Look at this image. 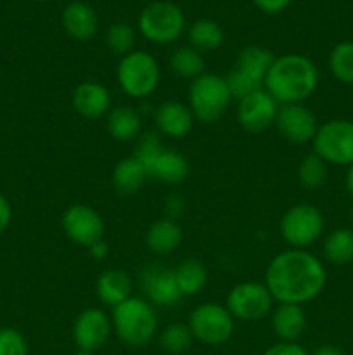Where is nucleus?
I'll return each mask as SVG.
<instances>
[{
	"instance_id": "30",
	"label": "nucleus",
	"mask_w": 353,
	"mask_h": 355,
	"mask_svg": "<svg viewBox=\"0 0 353 355\" xmlns=\"http://www.w3.org/2000/svg\"><path fill=\"white\" fill-rule=\"evenodd\" d=\"M298 182H300L301 187L310 191H317L320 187L325 186L329 179V165L317 156L315 153H310V155L305 156L300 162L296 170Z\"/></svg>"
},
{
	"instance_id": "16",
	"label": "nucleus",
	"mask_w": 353,
	"mask_h": 355,
	"mask_svg": "<svg viewBox=\"0 0 353 355\" xmlns=\"http://www.w3.org/2000/svg\"><path fill=\"white\" fill-rule=\"evenodd\" d=\"M279 106L280 104L265 89L256 90L237 101L239 125L251 134H262L275 125Z\"/></svg>"
},
{
	"instance_id": "28",
	"label": "nucleus",
	"mask_w": 353,
	"mask_h": 355,
	"mask_svg": "<svg viewBox=\"0 0 353 355\" xmlns=\"http://www.w3.org/2000/svg\"><path fill=\"white\" fill-rule=\"evenodd\" d=\"M187 38H189L190 47L197 49L199 52H210L224 45L225 33L217 21L203 17L190 24Z\"/></svg>"
},
{
	"instance_id": "20",
	"label": "nucleus",
	"mask_w": 353,
	"mask_h": 355,
	"mask_svg": "<svg viewBox=\"0 0 353 355\" xmlns=\"http://www.w3.org/2000/svg\"><path fill=\"white\" fill-rule=\"evenodd\" d=\"M183 239L182 225L172 218H158L147 227L144 234V245L151 253L159 257L170 255L180 246Z\"/></svg>"
},
{
	"instance_id": "19",
	"label": "nucleus",
	"mask_w": 353,
	"mask_h": 355,
	"mask_svg": "<svg viewBox=\"0 0 353 355\" xmlns=\"http://www.w3.org/2000/svg\"><path fill=\"white\" fill-rule=\"evenodd\" d=\"M61 26L69 38L76 42H89L99 30V16L87 2H69L61 12Z\"/></svg>"
},
{
	"instance_id": "24",
	"label": "nucleus",
	"mask_w": 353,
	"mask_h": 355,
	"mask_svg": "<svg viewBox=\"0 0 353 355\" xmlns=\"http://www.w3.org/2000/svg\"><path fill=\"white\" fill-rule=\"evenodd\" d=\"M273 59H275V55L270 49L262 47V45H246L239 51L234 69H237L241 75H244L251 82L263 87V82H265V76L269 73L270 66H272Z\"/></svg>"
},
{
	"instance_id": "39",
	"label": "nucleus",
	"mask_w": 353,
	"mask_h": 355,
	"mask_svg": "<svg viewBox=\"0 0 353 355\" xmlns=\"http://www.w3.org/2000/svg\"><path fill=\"white\" fill-rule=\"evenodd\" d=\"M89 255L96 260H104L107 255H109V245L106 243V239H100V241L93 243L92 246L87 248Z\"/></svg>"
},
{
	"instance_id": "6",
	"label": "nucleus",
	"mask_w": 353,
	"mask_h": 355,
	"mask_svg": "<svg viewBox=\"0 0 353 355\" xmlns=\"http://www.w3.org/2000/svg\"><path fill=\"white\" fill-rule=\"evenodd\" d=\"M161 80L159 62L152 54L135 49L120 58L116 66V82L132 99H145L156 92Z\"/></svg>"
},
{
	"instance_id": "31",
	"label": "nucleus",
	"mask_w": 353,
	"mask_h": 355,
	"mask_svg": "<svg viewBox=\"0 0 353 355\" xmlns=\"http://www.w3.org/2000/svg\"><path fill=\"white\" fill-rule=\"evenodd\" d=\"M329 69L343 85H353V42H339L329 54Z\"/></svg>"
},
{
	"instance_id": "18",
	"label": "nucleus",
	"mask_w": 353,
	"mask_h": 355,
	"mask_svg": "<svg viewBox=\"0 0 353 355\" xmlns=\"http://www.w3.org/2000/svg\"><path fill=\"white\" fill-rule=\"evenodd\" d=\"M192 111L187 104L180 101H165L154 111V123L158 134L166 135L170 139H183L194 128Z\"/></svg>"
},
{
	"instance_id": "33",
	"label": "nucleus",
	"mask_w": 353,
	"mask_h": 355,
	"mask_svg": "<svg viewBox=\"0 0 353 355\" xmlns=\"http://www.w3.org/2000/svg\"><path fill=\"white\" fill-rule=\"evenodd\" d=\"M135 42H137V35L132 24L125 23V21H118L107 28L106 33V44L113 54L123 55L130 54L135 51Z\"/></svg>"
},
{
	"instance_id": "15",
	"label": "nucleus",
	"mask_w": 353,
	"mask_h": 355,
	"mask_svg": "<svg viewBox=\"0 0 353 355\" xmlns=\"http://www.w3.org/2000/svg\"><path fill=\"white\" fill-rule=\"evenodd\" d=\"M275 128L287 142L294 146L311 144L318 130V121L310 107L300 104H280Z\"/></svg>"
},
{
	"instance_id": "4",
	"label": "nucleus",
	"mask_w": 353,
	"mask_h": 355,
	"mask_svg": "<svg viewBox=\"0 0 353 355\" xmlns=\"http://www.w3.org/2000/svg\"><path fill=\"white\" fill-rule=\"evenodd\" d=\"M111 322L118 340L134 349L149 345L158 333V315L154 305L141 297H130L114 307Z\"/></svg>"
},
{
	"instance_id": "12",
	"label": "nucleus",
	"mask_w": 353,
	"mask_h": 355,
	"mask_svg": "<svg viewBox=\"0 0 353 355\" xmlns=\"http://www.w3.org/2000/svg\"><path fill=\"white\" fill-rule=\"evenodd\" d=\"M61 227L69 241L83 248H89L93 243L104 239V234H106L102 215L90 205L83 203L71 205L62 214Z\"/></svg>"
},
{
	"instance_id": "26",
	"label": "nucleus",
	"mask_w": 353,
	"mask_h": 355,
	"mask_svg": "<svg viewBox=\"0 0 353 355\" xmlns=\"http://www.w3.org/2000/svg\"><path fill=\"white\" fill-rule=\"evenodd\" d=\"M325 262L331 266H348L353 262V231L338 227L329 232L322 245Z\"/></svg>"
},
{
	"instance_id": "21",
	"label": "nucleus",
	"mask_w": 353,
	"mask_h": 355,
	"mask_svg": "<svg viewBox=\"0 0 353 355\" xmlns=\"http://www.w3.org/2000/svg\"><path fill=\"white\" fill-rule=\"evenodd\" d=\"M270 321L279 342H298L307 329V314L301 305L277 304L270 312Z\"/></svg>"
},
{
	"instance_id": "2",
	"label": "nucleus",
	"mask_w": 353,
	"mask_h": 355,
	"mask_svg": "<svg viewBox=\"0 0 353 355\" xmlns=\"http://www.w3.org/2000/svg\"><path fill=\"white\" fill-rule=\"evenodd\" d=\"M318 68L303 54L275 55L263 89L279 104H300L310 99L318 87Z\"/></svg>"
},
{
	"instance_id": "29",
	"label": "nucleus",
	"mask_w": 353,
	"mask_h": 355,
	"mask_svg": "<svg viewBox=\"0 0 353 355\" xmlns=\"http://www.w3.org/2000/svg\"><path fill=\"white\" fill-rule=\"evenodd\" d=\"M170 68L176 76L185 80H196L203 73H206V62H204L203 52L190 45H182L176 47L170 55Z\"/></svg>"
},
{
	"instance_id": "13",
	"label": "nucleus",
	"mask_w": 353,
	"mask_h": 355,
	"mask_svg": "<svg viewBox=\"0 0 353 355\" xmlns=\"http://www.w3.org/2000/svg\"><path fill=\"white\" fill-rule=\"evenodd\" d=\"M71 335L76 349L96 354L109 342L113 335L111 315H107L102 309H85L76 315Z\"/></svg>"
},
{
	"instance_id": "43",
	"label": "nucleus",
	"mask_w": 353,
	"mask_h": 355,
	"mask_svg": "<svg viewBox=\"0 0 353 355\" xmlns=\"http://www.w3.org/2000/svg\"><path fill=\"white\" fill-rule=\"evenodd\" d=\"M37 2H48V0H37Z\"/></svg>"
},
{
	"instance_id": "10",
	"label": "nucleus",
	"mask_w": 353,
	"mask_h": 355,
	"mask_svg": "<svg viewBox=\"0 0 353 355\" xmlns=\"http://www.w3.org/2000/svg\"><path fill=\"white\" fill-rule=\"evenodd\" d=\"M190 333L194 340L210 347H218L227 343L232 338L235 329V319L225 305L215 302L197 305L189 314Z\"/></svg>"
},
{
	"instance_id": "11",
	"label": "nucleus",
	"mask_w": 353,
	"mask_h": 355,
	"mask_svg": "<svg viewBox=\"0 0 353 355\" xmlns=\"http://www.w3.org/2000/svg\"><path fill=\"white\" fill-rule=\"evenodd\" d=\"M273 297L265 283L258 281H242L230 288L225 298V307L235 321L255 322L266 318L272 312Z\"/></svg>"
},
{
	"instance_id": "42",
	"label": "nucleus",
	"mask_w": 353,
	"mask_h": 355,
	"mask_svg": "<svg viewBox=\"0 0 353 355\" xmlns=\"http://www.w3.org/2000/svg\"><path fill=\"white\" fill-rule=\"evenodd\" d=\"M73 355H96L93 352H87V350H76Z\"/></svg>"
},
{
	"instance_id": "32",
	"label": "nucleus",
	"mask_w": 353,
	"mask_h": 355,
	"mask_svg": "<svg viewBox=\"0 0 353 355\" xmlns=\"http://www.w3.org/2000/svg\"><path fill=\"white\" fill-rule=\"evenodd\" d=\"M194 336L187 322H172L159 333V345L165 352L180 355L190 349Z\"/></svg>"
},
{
	"instance_id": "3",
	"label": "nucleus",
	"mask_w": 353,
	"mask_h": 355,
	"mask_svg": "<svg viewBox=\"0 0 353 355\" xmlns=\"http://www.w3.org/2000/svg\"><path fill=\"white\" fill-rule=\"evenodd\" d=\"M134 156L144 165L149 179L165 186H179L185 182L190 173L185 156L175 149L166 148L156 132H149L138 139Z\"/></svg>"
},
{
	"instance_id": "22",
	"label": "nucleus",
	"mask_w": 353,
	"mask_h": 355,
	"mask_svg": "<svg viewBox=\"0 0 353 355\" xmlns=\"http://www.w3.org/2000/svg\"><path fill=\"white\" fill-rule=\"evenodd\" d=\"M134 290V281L127 270L121 269H106L97 277L96 291L99 300L107 307L114 309L125 300H128Z\"/></svg>"
},
{
	"instance_id": "25",
	"label": "nucleus",
	"mask_w": 353,
	"mask_h": 355,
	"mask_svg": "<svg viewBox=\"0 0 353 355\" xmlns=\"http://www.w3.org/2000/svg\"><path fill=\"white\" fill-rule=\"evenodd\" d=\"M106 128L114 141L132 142L141 135L142 116L134 106H116L107 113Z\"/></svg>"
},
{
	"instance_id": "37",
	"label": "nucleus",
	"mask_w": 353,
	"mask_h": 355,
	"mask_svg": "<svg viewBox=\"0 0 353 355\" xmlns=\"http://www.w3.org/2000/svg\"><path fill=\"white\" fill-rule=\"evenodd\" d=\"M293 0H253L256 7L265 14H279L291 6Z\"/></svg>"
},
{
	"instance_id": "17",
	"label": "nucleus",
	"mask_w": 353,
	"mask_h": 355,
	"mask_svg": "<svg viewBox=\"0 0 353 355\" xmlns=\"http://www.w3.org/2000/svg\"><path fill=\"white\" fill-rule=\"evenodd\" d=\"M71 104L76 114L82 118L100 120L113 110V97L104 83L97 80H83L73 90Z\"/></svg>"
},
{
	"instance_id": "34",
	"label": "nucleus",
	"mask_w": 353,
	"mask_h": 355,
	"mask_svg": "<svg viewBox=\"0 0 353 355\" xmlns=\"http://www.w3.org/2000/svg\"><path fill=\"white\" fill-rule=\"evenodd\" d=\"M0 355H28V342L16 328H0Z\"/></svg>"
},
{
	"instance_id": "8",
	"label": "nucleus",
	"mask_w": 353,
	"mask_h": 355,
	"mask_svg": "<svg viewBox=\"0 0 353 355\" xmlns=\"http://www.w3.org/2000/svg\"><path fill=\"white\" fill-rule=\"evenodd\" d=\"M280 238L296 250L314 245L324 232V215L315 205L298 203L287 208L279 222Z\"/></svg>"
},
{
	"instance_id": "36",
	"label": "nucleus",
	"mask_w": 353,
	"mask_h": 355,
	"mask_svg": "<svg viewBox=\"0 0 353 355\" xmlns=\"http://www.w3.org/2000/svg\"><path fill=\"white\" fill-rule=\"evenodd\" d=\"M263 355H310L298 342H279L269 347Z\"/></svg>"
},
{
	"instance_id": "27",
	"label": "nucleus",
	"mask_w": 353,
	"mask_h": 355,
	"mask_svg": "<svg viewBox=\"0 0 353 355\" xmlns=\"http://www.w3.org/2000/svg\"><path fill=\"white\" fill-rule=\"evenodd\" d=\"M176 284L182 297H194L201 293L208 283V270L197 259H185L173 269Z\"/></svg>"
},
{
	"instance_id": "9",
	"label": "nucleus",
	"mask_w": 353,
	"mask_h": 355,
	"mask_svg": "<svg viewBox=\"0 0 353 355\" xmlns=\"http://www.w3.org/2000/svg\"><path fill=\"white\" fill-rule=\"evenodd\" d=\"M311 148L327 165H353V121L334 118L318 125Z\"/></svg>"
},
{
	"instance_id": "7",
	"label": "nucleus",
	"mask_w": 353,
	"mask_h": 355,
	"mask_svg": "<svg viewBox=\"0 0 353 355\" xmlns=\"http://www.w3.org/2000/svg\"><path fill=\"white\" fill-rule=\"evenodd\" d=\"M138 31L145 40L156 45H168L179 40L185 31V14L170 0H154L138 14Z\"/></svg>"
},
{
	"instance_id": "1",
	"label": "nucleus",
	"mask_w": 353,
	"mask_h": 355,
	"mask_svg": "<svg viewBox=\"0 0 353 355\" xmlns=\"http://www.w3.org/2000/svg\"><path fill=\"white\" fill-rule=\"evenodd\" d=\"M275 304H294L303 307L324 291L327 272L318 257L308 250L289 248L269 262L265 281Z\"/></svg>"
},
{
	"instance_id": "41",
	"label": "nucleus",
	"mask_w": 353,
	"mask_h": 355,
	"mask_svg": "<svg viewBox=\"0 0 353 355\" xmlns=\"http://www.w3.org/2000/svg\"><path fill=\"white\" fill-rule=\"evenodd\" d=\"M346 189L353 196V165H350L348 172H346Z\"/></svg>"
},
{
	"instance_id": "14",
	"label": "nucleus",
	"mask_w": 353,
	"mask_h": 355,
	"mask_svg": "<svg viewBox=\"0 0 353 355\" xmlns=\"http://www.w3.org/2000/svg\"><path fill=\"white\" fill-rule=\"evenodd\" d=\"M138 283L144 291L145 300L154 307H175L183 298L179 290V284H176L173 269L161 266V263L145 266L138 276Z\"/></svg>"
},
{
	"instance_id": "35",
	"label": "nucleus",
	"mask_w": 353,
	"mask_h": 355,
	"mask_svg": "<svg viewBox=\"0 0 353 355\" xmlns=\"http://www.w3.org/2000/svg\"><path fill=\"white\" fill-rule=\"evenodd\" d=\"M185 200H183L180 194L173 193L170 196H166L165 200V217L172 218V220L179 222V218L182 217L183 211H185Z\"/></svg>"
},
{
	"instance_id": "23",
	"label": "nucleus",
	"mask_w": 353,
	"mask_h": 355,
	"mask_svg": "<svg viewBox=\"0 0 353 355\" xmlns=\"http://www.w3.org/2000/svg\"><path fill=\"white\" fill-rule=\"evenodd\" d=\"M147 179L149 177L144 165L134 155L127 156V158H121L114 165L113 173H111L113 189L120 196H134V194H137L144 187Z\"/></svg>"
},
{
	"instance_id": "38",
	"label": "nucleus",
	"mask_w": 353,
	"mask_h": 355,
	"mask_svg": "<svg viewBox=\"0 0 353 355\" xmlns=\"http://www.w3.org/2000/svg\"><path fill=\"white\" fill-rule=\"evenodd\" d=\"M12 222V205L3 194H0V234L7 231Z\"/></svg>"
},
{
	"instance_id": "40",
	"label": "nucleus",
	"mask_w": 353,
	"mask_h": 355,
	"mask_svg": "<svg viewBox=\"0 0 353 355\" xmlns=\"http://www.w3.org/2000/svg\"><path fill=\"white\" fill-rule=\"evenodd\" d=\"M310 355H345V352L339 347L327 343V345H320L318 349H315Z\"/></svg>"
},
{
	"instance_id": "5",
	"label": "nucleus",
	"mask_w": 353,
	"mask_h": 355,
	"mask_svg": "<svg viewBox=\"0 0 353 355\" xmlns=\"http://www.w3.org/2000/svg\"><path fill=\"white\" fill-rule=\"evenodd\" d=\"M225 76L217 73H203L192 80L187 92V106L192 111L194 118L201 123H215L227 113L232 103Z\"/></svg>"
}]
</instances>
